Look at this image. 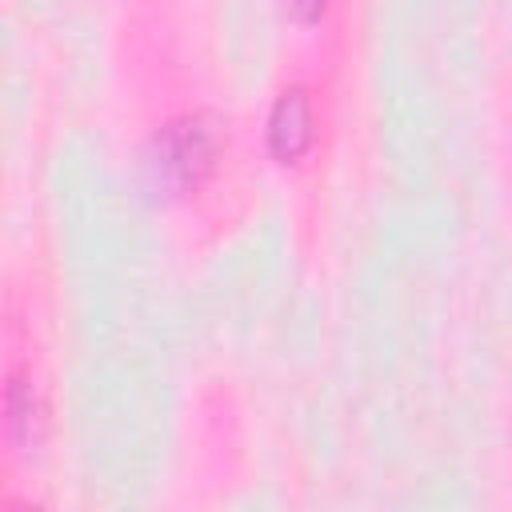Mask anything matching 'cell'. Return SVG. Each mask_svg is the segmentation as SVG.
Here are the masks:
<instances>
[{
    "mask_svg": "<svg viewBox=\"0 0 512 512\" xmlns=\"http://www.w3.org/2000/svg\"><path fill=\"white\" fill-rule=\"evenodd\" d=\"M216 160V132L192 116V120H176L168 128H160L152 136V144L140 156V184L148 196L168 200L180 196L188 188L200 184V176L212 168Z\"/></svg>",
    "mask_w": 512,
    "mask_h": 512,
    "instance_id": "cell-1",
    "label": "cell"
},
{
    "mask_svg": "<svg viewBox=\"0 0 512 512\" xmlns=\"http://www.w3.org/2000/svg\"><path fill=\"white\" fill-rule=\"evenodd\" d=\"M312 144V104L304 88H288L280 92V100L272 104L268 116V148L280 164H292L308 152Z\"/></svg>",
    "mask_w": 512,
    "mask_h": 512,
    "instance_id": "cell-2",
    "label": "cell"
},
{
    "mask_svg": "<svg viewBox=\"0 0 512 512\" xmlns=\"http://www.w3.org/2000/svg\"><path fill=\"white\" fill-rule=\"evenodd\" d=\"M4 408H8V436H12V444L28 456V452L40 444L44 416H40V400H36L32 384H28L20 372H12V380H8V400H4Z\"/></svg>",
    "mask_w": 512,
    "mask_h": 512,
    "instance_id": "cell-3",
    "label": "cell"
},
{
    "mask_svg": "<svg viewBox=\"0 0 512 512\" xmlns=\"http://www.w3.org/2000/svg\"><path fill=\"white\" fill-rule=\"evenodd\" d=\"M288 8L296 12V20H320L328 0H288Z\"/></svg>",
    "mask_w": 512,
    "mask_h": 512,
    "instance_id": "cell-4",
    "label": "cell"
}]
</instances>
